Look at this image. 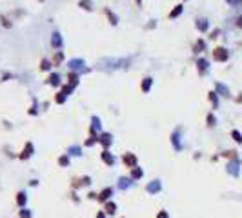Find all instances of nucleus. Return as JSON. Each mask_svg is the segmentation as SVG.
I'll use <instances>...</instances> for the list:
<instances>
[{
    "label": "nucleus",
    "mask_w": 242,
    "mask_h": 218,
    "mask_svg": "<svg viewBox=\"0 0 242 218\" xmlns=\"http://www.w3.org/2000/svg\"><path fill=\"white\" fill-rule=\"evenodd\" d=\"M206 120H208V126H211V127L215 126V116H213V115H208V118H206Z\"/></svg>",
    "instance_id": "nucleus-36"
},
{
    "label": "nucleus",
    "mask_w": 242,
    "mask_h": 218,
    "mask_svg": "<svg viewBox=\"0 0 242 218\" xmlns=\"http://www.w3.org/2000/svg\"><path fill=\"white\" fill-rule=\"evenodd\" d=\"M146 189H148V193H158V191H160V182H158V180H153Z\"/></svg>",
    "instance_id": "nucleus-6"
},
{
    "label": "nucleus",
    "mask_w": 242,
    "mask_h": 218,
    "mask_svg": "<svg viewBox=\"0 0 242 218\" xmlns=\"http://www.w3.org/2000/svg\"><path fill=\"white\" fill-rule=\"evenodd\" d=\"M124 164H126V166H129V167H135V166H137V156H135V155H131V153L124 155Z\"/></svg>",
    "instance_id": "nucleus-4"
},
{
    "label": "nucleus",
    "mask_w": 242,
    "mask_h": 218,
    "mask_svg": "<svg viewBox=\"0 0 242 218\" xmlns=\"http://www.w3.org/2000/svg\"><path fill=\"white\" fill-rule=\"evenodd\" d=\"M128 186H129V178H126V176H122V178L118 180V187H120V189H126Z\"/></svg>",
    "instance_id": "nucleus-22"
},
{
    "label": "nucleus",
    "mask_w": 242,
    "mask_h": 218,
    "mask_svg": "<svg viewBox=\"0 0 242 218\" xmlns=\"http://www.w3.org/2000/svg\"><path fill=\"white\" fill-rule=\"evenodd\" d=\"M151 82H153L151 78H144V82H142V91H144V93H148V91H149V87H151Z\"/></svg>",
    "instance_id": "nucleus-18"
},
{
    "label": "nucleus",
    "mask_w": 242,
    "mask_h": 218,
    "mask_svg": "<svg viewBox=\"0 0 242 218\" xmlns=\"http://www.w3.org/2000/svg\"><path fill=\"white\" fill-rule=\"evenodd\" d=\"M71 91H73V86H69V84H67V86H64V87H62V93H64V95H69V93H71Z\"/></svg>",
    "instance_id": "nucleus-34"
},
{
    "label": "nucleus",
    "mask_w": 242,
    "mask_h": 218,
    "mask_svg": "<svg viewBox=\"0 0 242 218\" xmlns=\"http://www.w3.org/2000/svg\"><path fill=\"white\" fill-rule=\"evenodd\" d=\"M80 65H84V62H82L80 58H77V60H71V62H69V67H71V69H80Z\"/></svg>",
    "instance_id": "nucleus-16"
},
{
    "label": "nucleus",
    "mask_w": 242,
    "mask_h": 218,
    "mask_svg": "<svg viewBox=\"0 0 242 218\" xmlns=\"http://www.w3.org/2000/svg\"><path fill=\"white\" fill-rule=\"evenodd\" d=\"M0 22H2V25H4L5 29H9V27L13 25V24H11V22H9L7 18H5V15H0Z\"/></svg>",
    "instance_id": "nucleus-23"
},
{
    "label": "nucleus",
    "mask_w": 242,
    "mask_h": 218,
    "mask_svg": "<svg viewBox=\"0 0 242 218\" xmlns=\"http://www.w3.org/2000/svg\"><path fill=\"white\" fill-rule=\"evenodd\" d=\"M140 176H142V169L135 166V167H133V171H131V178H135V180H137V178H140Z\"/></svg>",
    "instance_id": "nucleus-19"
},
{
    "label": "nucleus",
    "mask_w": 242,
    "mask_h": 218,
    "mask_svg": "<svg viewBox=\"0 0 242 218\" xmlns=\"http://www.w3.org/2000/svg\"><path fill=\"white\" fill-rule=\"evenodd\" d=\"M106 15H107V18H109V24H113V25H115V24H117V16H115L109 9H106Z\"/></svg>",
    "instance_id": "nucleus-27"
},
{
    "label": "nucleus",
    "mask_w": 242,
    "mask_h": 218,
    "mask_svg": "<svg viewBox=\"0 0 242 218\" xmlns=\"http://www.w3.org/2000/svg\"><path fill=\"white\" fill-rule=\"evenodd\" d=\"M69 153H73V155H77V156H78V155H80V147H77V146H75V147H71V149H69Z\"/></svg>",
    "instance_id": "nucleus-37"
},
{
    "label": "nucleus",
    "mask_w": 242,
    "mask_h": 218,
    "mask_svg": "<svg viewBox=\"0 0 242 218\" xmlns=\"http://www.w3.org/2000/svg\"><path fill=\"white\" fill-rule=\"evenodd\" d=\"M224 156H226V158H231V160H239L237 151H226V153H224Z\"/></svg>",
    "instance_id": "nucleus-29"
},
{
    "label": "nucleus",
    "mask_w": 242,
    "mask_h": 218,
    "mask_svg": "<svg viewBox=\"0 0 242 218\" xmlns=\"http://www.w3.org/2000/svg\"><path fill=\"white\" fill-rule=\"evenodd\" d=\"M197 67H199V73L202 75V73H206V69H208V62H206L204 58H200V60H197Z\"/></svg>",
    "instance_id": "nucleus-9"
},
{
    "label": "nucleus",
    "mask_w": 242,
    "mask_h": 218,
    "mask_svg": "<svg viewBox=\"0 0 242 218\" xmlns=\"http://www.w3.org/2000/svg\"><path fill=\"white\" fill-rule=\"evenodd\" d=\"M20 218H31L29 209H22V211H20Z\"/></svg>",
    "instance_id": "nucleus-35"
},
{
    "label": "nucleus",
    "mask_w": 242,
    "mask_h": 218,
    "mask_svg": "<svg viewBox=\"0 0 242 218\" xmlns=\"http://www.w3.org/2000/svg\"><path fill=\"white\" fill-rule=\"evenodd\" d=\"M171 142L175 144V147H177V149H180V144H179V133H175V135L171 136Z\"/></svg>",
    "instance_id": "nucleus-32"
},
{
    "label": "nucleus",
    "mask_w": 242,
    "mask_h": 218,
    "mask_svg": "<svg viewBox=\"0 0 242 218\" xmlns=\"http://www.w3.org/2000/svg\"><path fill=\"white\" fill-rule=\"evenodd\" d=\"M228 171H230L233 176H239V160H233V162L228 166Z\"/></svg>",
    "instance_id": "nucleus-5"
},
{
    "label": "nucleus",
    "mask_w": 242,
    "mask_h": 218,
    "mask_svg": "<svg viewBox=\"0 0 242 218\" xmlns=\"http://www.w3.org/2000/svg\"><path fill=\"white\" fill-rule=\"evenodd\" d=\"M204 47H206V44H204V40H197V44H195V47H193V51H195V53H200V51H204Z\"/></svg>",
    "instance_id": "nucleus-15"
},
{
    "label": "nucleus",
    "mask_w": 242,
    "mask_h": 218,
    "mask_svg": "<svg viewBox=\"0 0 242 218\" xmlns=\"http://www.w3.org/2000/svg\"><path fill=\"white\" fill-rule=\"evenodd\" d=\"M47 82H49L51 86H58V84H60V76H58L56 73H53V75L47 78Z\"/></svg>",
    "instance_id": "nucleus-12"
},
{
    "label": "nucleus",
    "mask_w": 242,
    "mask_h": 218,
    "mask_svg": "<svg viewBox=\"0 0 242 218\" xmlns=\"http://www.w3.org/2000/svg\"><path fill=\"white\" fill-rule=\"evenodd\" d=\"M97 140H98V142H100L104 147H109V146H111V142H113V136H111L109 133H102V135H100Z\"/></svg>",
    "instance_id": "nucleus-2"
},
{
    "label": "nucleus",
    "mask_w": 242,
    "mask_h": 218,
    "mask_svg": "<svg viewBox=\"0 0 242 218\" xmlns=\"http://www.w3.org/2000/svg\"><path fill=\"white\" fill-rule=\"evenodd\" d=\"M115 211H117V204H115V202H107V204H106V213L113 215Z\"/></svg>",
    "instance_id": "nucleus-17"
},
{
    "label": "nucleus",
    "mask_w": 242,
    "mask_h": 218,
    "mask_svg": "<svg viewBox=\"0 0 242 218\" xmlns=\"http://www.w3.org/2000/svg\"><path fill=\"white\" fill-rule=\"evenodd\" d=\"M210 100H211V104H213V107H217L219 106V98H217V93H210Z\"/></svg>",
    "instance_id": "nucleus-28"
},
{
    "label": "nucleus",
    "mask_w": 242,
    "mask_h": 218,
    "mask_svg": "<svg viewBox=\"0 0 242 218\" xmlns=\"http://www.w3.org/2000/svg\"><path fill=\"white\" fill-rule=\"evenodd\" d=\"M180 13H182V5H177V7H175L171 13H169V18H177Z\"/></svg>",
    "instance_id": "nucleus-21"
},
{
    "label": "nucleus",
    "mask_w": 242,
    "mask_h": 218,
    "mask_svg": "<svg viewBox=\"0 0 242 218\" xmlns=\"http://www.w3.org/2000/svg\"><path fill=\"white\" fill-rule=\"evenodd\" d=\"M55 100H56V104H64V102H66V95H64V93H58V95L55 96Z\"/></svg>",
    "instance_id": "nucleus-30"
},
{
    "label": "nucleus",
    "mask_w": 242,
    "mask_h": 218,
    "mask_svg": "<svg viewBox=\"0 0 242 218\" xmlns=\"http://www.w3.org/2000/svg\"><path fill=\"white\" fill-rule=\"evenodd\" d=\"M197 29H199V31H208V22L202 20V18L197 20Z\"/></svg>",
    "instance_id": "nucleus-14"
},
{
    "label": "nucleus",
    "mask_w": 242,
    "mask_h": 218,
    "mask_svg": "<svg viewBox=\"0 0 242 218\" xmlns=\"http://www.w3.org/2000/svg\"><path fill=\"white\" fill-rule=\"evenodd\" d=\"M137 4H138V5H140V4H142V0H137Z\"/></svg>",
    "instance_id": "nucleus-43"
},
{
    "label": "nucleus",
    "mask_w": 242,
    "mask_h": 218,
    "mask_svg": "<svg viewBox=\"0 0 242 218\" xmlns=\"http://www.w3.org/2000/svg\"><path fill=\"white\" fill-rule=\"evenodd\" d=\"M31 155H33V144H27V146L24 147V153L20 155V158L24 160V158H29Z\"/></svg>",
    "instance_id": "nucleus-8"
},
{
    "label": "nucleus",
    "mask_w": 242,
    "mask_h": 218,
    "mask_svg": "<svg viewBox=\"0 0 242 218\" xmlns=\"http://www.w3.org/2000/svg\"><path fill=\"white\" fill-rule=\"evenodd\" d=\"M237 27H242V16L237 18Z\"/></svg>",
    "instance_id": "nucleus-40"
},
{
    "label": "nucleus",
    "mask_w": 242,
    "mask_h": 218,
    "mask_svg": "<svg viewBox=\"0 0 242 218\" xmlns=\"http://www.w3.org/2000/svg\"><path fill=\"white\" fill-rule=\"evenodd\" d=\"M157 218H169L168 216V213H166V211H160V213H158V216Z\"/></svg>",
    "instance_id": "nucleus-39"
},
{
    "label": "nucleus",
    "mask_w": 242,
    "mask_h": 218,
    "mask_svg": "<svg viewBox=\"0 0 242 218\" xmlns=\"http://www.w3.org/2000/svg\"><path fill=\"white\" fill-rule=\"evenodd\" d=\"M231 136H233V140H235L237 144H242V135L239 131H231Z\"/></svg>",
    "instance_id": "nucleus-26"
},
{
    "label": "nucleus",
    "mask_w": 242,
    "mask_h": 218,
    "mask_svg": "<svg viewBox=\"0 0 242 218\" xmlns=\"http://www.w3.org/2000/svg\"><path fill=\"white\" fill-rule=\"evenodd\" d=\"M97 218H106V215H104V213H98V215H97Z\"/></svg>",
    "instance_id": "nucleus-42"
},
{
    "label": "nucleus",
    "mask_w": 242,
    "mask_h": 218,
    "mask_svg": "<svg viewBox=\"0 0 242 218\" xmlns=\"http://www.w3.org/2000/svg\"><path fill=\"white\" fill-rule=\"evenodd\" d=\"M67 80H69V86L75 87V86L78 84V76H77V73H69V75H67Z\"/></svg>",
    "instance_id": "nucleus-13"
},
{
    "label": "nucleus",
    "mask_w": 242,
    "mask_h": 218,
    "mask_svg": "<svg viewBox=\"0 0 242 218\" xmlns=\"http://www.w3.org/2000/svg\"><path fill=\"white\" fill-rule=\"evenodd\" d=\"M111 193H113V189H111V187H106V189H104V191H102V193H100V195H98L97 198H98L100 202H106V200H107V198L111 196Z\"/></svg>",
    "instance_id": "nucleus-7"
},
{
    "label": "nucleus",
    "mask_w": 242,
    "mask_h": 218,
    "mask_svg": "<svg viewBox=\"0 0 242 218\" xmlns=\"http://www.w3.org/2000/svg\"><path fill=\"white\" fill-rule=\"evenodd\" d=\"M230 4H239V2H242V0H228Z\"/></svg>",
    "instance_id": "nucleus-41"
},
{
    "label": "nucleus",
    "mask_w": 242,
    "mask_h": 218,
    "mask_svg": "<svg viewBox=\"0 0 242 218\" xmlns=\"http://www.w3.org/2000/svg\"><path fill=\"white\" fill-rule=\"evenodd\" d=\"M215 87H217V89H219V91H220L224 96H230V91H228V87H226V86H222V84H217Z\"/></svg>",
    "instance_id": "nucleus-25"
},
{
    "label": "nucleus",
    "mask_w": 242,
    "mask_h": 218,
    "mask_svg": "<svg viewBox=\"0 0 242 218\" xmlns=\"http://www.w3.org/2000/svg\"><path fill=\"white\" fill-rule=\"evenodd\" d=\"M58 164H60L62 167H67V164H69V158H67V156H60V158H58Z\"/></svg>",
    "instance_id": "nucleus-31"
},
{
    "label": "nucleus",
    "mask_w": 242,
    "mask_h": 218,
    "mask_svg": "<svg viewBox=\"0 0 242 218\" xmlns=\"http://www.w3.org/2000/svg\"><path fill=\"white\" fill-rule=\"evenodd\" d=\"M100 158H102L104 164H107V166H113V164H115V156H113L107 149H104V151L100 153Z\"/></svg>",
    "instance_id": "nucleus-3"
},
{
    "label": "nucleus",
    "mask_w": 242,
    "mask_h": 218,
    "mask_svg": "<svg viewBox=\"0 0 242 218\" xmlns=\"http://www.w3.org/2000/svg\"><path fill=\"white\" fill-rule=\"evenodd\" d=\"M26 200H27L26 193H18V195H16V204H18V206H24V204H26Z\"/></svg>",
    "instance_id": "nucleus-20"
},
{
    "label": "nucleus",
    "mask_w": 242,
    "mask_h": 218,
    "mask_svg": "<svg viewBox=\"0 0 242 218\" xmlns=\"http://www.w3.org/2000/svg\"><path fill=\"white\" fill-rule=\"evenodd\" d=\"M80 7H82V9H91V2H89V0H82V2H80Z\"/></svg>",
    "instance_id": "nucleus-33"
},
{
    "label": "nucleus",
    "mask_w": 242,
    "mask_h": 218,
    "mask_svg": "<svg viewBox=\"0 0 242 218\" xmlns=\"http://www.w3.org/2000/svg\"><path fill=\"white\" fill-rule=\"evenodd\" d=\"M47 69H51V62L49 60H42L40 62V71H47Z\"/></svg>",
    "instance_id": "nucleus-24"
},
{
    "label": "nucleus",
    "mask_w": 242,
    "mask_h": 218,
    "mask_svg": "<svg viewBox=\"0 0 242 218\" xmlns=\"http://www.w3.org/2000/svg\"><path fill=\"white\" fill-rule=\"evenodd\" d=\"M51 44H53V47H60V45H62V38H60V35H58V33H53Z\"/></svg>",
    "instance_id": "nucleus-10"
},
{
    "label": "nucleus",
    "mask_w": 242,
    "mask_h": 218,
    "mask_svg": "<svg viewBox=\"0 0 242 218\" xmlns=\"http://www.w3.org/2000/svg\"><path fill=\"white\" fill-rule=\"evenodd\" d=\"M219 33H220L219 29H215V31H211V36H210V38H217V36H219Z\"/></svg>",
    "instance_id": "nucleus-38"
},
{
    "label": "nucleus",
    "mask_w": 242,
    "mask_h": 218,
    "mask_svg": "<svg viewBox=\"0 0 242 218\" xmlns=\"http://www.w3.org/2000/svg\"><path fill=\"white\" fill-rule=\"evenodd\" d=\"M228 56H230V53H228L226 47H215V49H213V58H215L217 62H226Z\"/></svg>",
    "instance_id": "nucleus-1"
},
{
    "label": "nucleus",
    "mask_w": 242,
    "mask_h": 218,
    "mask_svg": "<svg viewBox=\"0 0 242 218\" xmlns=\"http://www.w3.org/2000/svg\"><path fill=\"white\" fill-rule=\"evenodd\" d=\"M62 60H64V55H62V51H56V53L53 55V64H55V65H58Z\"/></svg>",
    "instance_id": "nucleus-11"
}]
</instances>
